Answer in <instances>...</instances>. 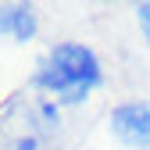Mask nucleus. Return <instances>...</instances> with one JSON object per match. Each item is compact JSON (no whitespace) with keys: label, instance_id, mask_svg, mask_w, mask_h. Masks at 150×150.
<instances>
[{"label":"nucleus","instance_id":"2","mask_svg":"<svg viewBox=\"0 0 150 150\" xmlns=\"http://www.w3.org/2000/svg\"><path fill=\"white\" fill-rule=\"evenodd\" d=\"M107 129L122 146L150 150V100H122L111 107Z\"/></svg>","mask_w":150,"mask_h":150},{"label":"nucleus","instance_id":"3","mask_svg":"<svg viewBox=\"0 0 150 150\" xmlns=\"http://www.w3.org/2000/svg\"><path fill=\"white\" fill-rule=\"evenodd\" d=\"M36 32V14L25 4H7L0 7V36H11V40H29Z\"/></svg>","mask_w":150,"mask_h":150},{"label":"nucleus","instance_id":"4","mask_svg":"<svg viewBox=\"0 0 150 150\" xmlns=\"http://www.w3.org/2000/svg\"><path fill=\"white\" fill-rule=\"evenodd\" d=\"M136 22H139V29H143V36H146V43H150V4H139V7H136Z\"/></svg>","mask_w":150,"mask_h":150},{"label":"nucleus","instance_id":"1","mask_svg":"<svg viewBox=\"0 0 150 150\" xmlns=\"http://www.w3.org/2000/svg\"><path fill=\"white\" fill-rule=\"evenodd\" d=\"M32 82L36 89H43L47 97L61 104H82L104 82V64L93 54V47L79 40H64V43H54L40 57Z\"/></svg>","mask_w":150,"mask_h":150}]
</instances>
